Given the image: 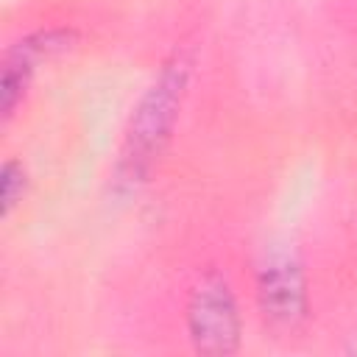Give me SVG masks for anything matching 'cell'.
Wrapping results in <instances>:
<instances>
[{"instance_id":"cell-1","label":"cell","mask_w":357,"mask_h":357,"mask_svg":"<svg viewBox=\"0 0 357 357\" xmlns=\"http://www.w3.org/2000/svg\"><path fill=\"white\" fill-rule=\"evenodd\" d=\"M184 86H187V67L181 61H173L162 70L156 84L139 100L123 148V167H128L131 176H139L170 137Z\"/></svg>"},{"instance_id":"cell-2","label":"cell","mask_w":357,"mask_h":357,"mask_svg":"<svg viewBox=\"0 0 357 357\" xmlns=\"http://www.w3.org/2000/svg\"><path fill=\"white\" fill-rule=\"evenodd\" d=\"M187 326L198 351L231 354L240 343V315L229 284L220 276H204L187 301Z\"/></svg>"},{"instance_id":"cell-3","label":"cell","mask_w":357,"mask_h":357,"mask_svg":"<svg viewBox=\"0 0 357 357\" xmlns=\"http://www.w3.org/2000/svg\"><path fill=\"white\" fill-rule=\"evenodd\" d=\"M257 296L265 318L273 324H293L304 315L307 287L301 265L290 254L271 257L257 276Z\"/></svg>"},{"instance_id":"cell-4","label":"cell","mask_w":357,"mask_h":357,"mask_svg":"<svg viewBox=\"0 0 357 357\" xmlns=\"http://www.w3.org/2000/svg\"><path fill=\"white\" fill-rule=\"evenodd\" d=\"M64 45H67L64 33L61 36L59 33H39V36H31V39H25V42H20L8 50L6 67H3V117L6 120L14 114L17 103L22 100L25 86H28L36 64L45 56L61 50Z\"/></svg>"},{"instance_id":"cell-5","label":"cell","mask_w":357,"mask_h":357,"mask_svg":"<svg viewBox=\"0 0 357 357\" xmlns=\"http://www.w3.org/2000/svg\"><path fill=\"white\" fill-rule=\"evenodd\" d=\"M25 195V170L20 162L8 159L3 165V187H0V198H3V215H8L14 209V204H20Z\"/></svg>"}]
</instances>
